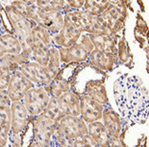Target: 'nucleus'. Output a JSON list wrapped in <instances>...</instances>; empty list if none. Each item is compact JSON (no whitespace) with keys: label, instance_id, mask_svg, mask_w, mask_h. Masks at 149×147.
Returning <instances> with one entry per match:
<instances>
[{"label":"nucleus","instance_id":"nucleus-16","mask_svg":"<svg viewBox=\"0 0 149 147\" xmlns=\"http://www.w3.org/2000/svg\"><path fill=\"white\" fill-rule=\"evenodd\" d=\"M101 122L106 128L112 139H117L122 134V119L119 114H117L111 105L104 106Z\"/></svg>","mask_w":149,"mask_h":147},{"label":"nucleus","instance_id":"nucleus-14","mask_svg":"<svg viewBox=\"0 0 149 147\" xmlns=\"http://www.w3.org/2000/svg\"><path fill=\"white\" fill-rule=\"evenodd\" d=\"M82 33L70 22L64 20V26L58 33L52 35V44L58 47H68L80 40Z\"/></svg>","mask_w":149,"mask_h":147},{"label":"nucleus","instance_id":"nucleus-26","mask_svg":"<svg viewBox=\"0 0 149 147\" xmlns=\"http://www.w3.org/2000/svg\"><path fill=\"white\" fill-rule=\"evenodd\" d=\"M109 5H110V1H108V0H102V1L88 0V1H85L83 11L93 15V17H99L108 8Z\"/></svg>","mask_w":149,"mask_h":147},{"label":"nucleus","instance_id":"nucleus-8","mask_svg":"<svg viewBox=\"0 0 149 147\" xmlns=\"http://www.w3.org/2000/svg\"><path fill=\"white\" fill-rule=\"evenodd\" d=\"M33 129L32 139L40 147H52V139L56 131V121L44 116L43 114L31 118Z\"/></svg>","mask_w":149,"mask_h":147},{"label":"nucleus","instance_id":"nucleus-36","mask_svg":"<svg viewBox=\"0 0 149 147\" xmlns=\"http://www.w3.org/2000/svg\"><path fill=\"white\" fill-rule=\"evenodd\" d=\"M3 30H7V29H6V26H5L4 22H3V20H2L1 14H0V35L4 34V32H3Z\"/></svg>","mask_w":149,"mask_h":147},{"label":"nucleus","instance_id":"nucleus-31","mask_svg":"<svg viewBox=\"0 0 149 147\" xmlns=\"http://www.w3.org/2000/svg\"><path fill=\"white\" fill-rule=\"evenodd\" d=\"M72 147H100L91 137L86 134L77 137L72 142Z\"/></svg>","mask_w":149,"mask_h":147},{"label":"nucleus","instance_id":"nucleus-29","mask_svg":"<svg viewBox=\"0 0 149 147\" xmlns=\"http://www.w3.org/2000/svg\"><path fill=\"white\" fill-rule=\"evenodd\" d=\"M34 4L35 1H12L9 3L13 10L27 20H29Z\"/></svg>","mask_w":149,"mask_h":147},{"label":"nucleus","instance_id":"nucleus-19","mask_svg":"<svg viewBox=\"0 0 149 147\" xmlns=\"http://www.w3.org/2000/svg\"><path fill=\"white\" fill-rule=\"evenodd\" d=\"M88 36L94 48L117 58V41L116 40V36L111 37L108 35L95 34H90Z\"/></svg>","mask_w":149,"mask_h":147},{"label":"nucleus","instance_id":"nucleus-21","mask_svg":"<svg viewBox=\"0 0 149 147\" xmlns=\"http://www.w3.org/2000/svg\"><path fill=\"white\" fill-rule=\"evenodd\" d=\"M88 135L93 139L100 147H109L112 142V137L104 127L101 121H95L87 124Z\"/></svg>","mask_w":149,"mask_h":147},{"label":"nucleus","instance_id":"nucleus-7","mask_svg":"<svg viewBox=\"0 0 149 147\" xmlns=\"http://www.w3.org/2000/svg\"><path fill=\"white\" fill-rule=\"evenodd\" d=\"M88 134L87 123L80 116H64L58 121L53 139L73 141L77 137Z\"/></svg>","mask_w":149,"mask_h":147},{"label":"nucleus","instance_id":"nucleus-10","mask_svg":"<svg viewBox=\"0 0 149 147\" xmlns=\"http://www.w3.org/2000/svg\"><path fill=\"white\" fill-rule=\"evenodd\" d=\"M29 20L55 35L64 26V14L62 12H45L34 4Z\"/></svg>","mask_w":149,"mask_h":147},{"label":"nucleus","instance_id":"nucleus-35","mask_svg":"<svg viewBox=\"0 0 149 147\" xmlns=\"http://www.w3.org/2000/svg\"><path fill=\"white\" fill-rule=\"evenodd\" d=\"M109 147H126L124 142H123L122 136L117 137V139H113Z\"/></svg>","mask_w":149,"mask_h":147},{"label":"nucleus","instance_id":"nucleus-3","mask_svg":"<svg viewBox=\"0 0 149 147\" xmlns=\"http://www.w3.org/2000/svg\"><path fill=\"white\" fill-rule=\"evenodd\" d=\"M98 17L101 25L115 37L123 30L127 17V3L124 1H110V5Z\"/></svg>","mask_w":149,"mask_h":147},{"label":"nucleus","instance_id":"nucleus-5","mask_svg":"<svg viewBox=\"0 0 149 147\" xmlns=\"http://www.w3.org/2000/svg\"><path fill=\"white\" fill-rule=\"evenodd\" d=\"M58 49L61 63L71 65V63H81L87 62L88 55L94 49V47L88 34H85L82 35L80 40L73 45L68 47H60Z\"/></svg>","mask_w":149,"mask_h":147},{"label":"nucleus","instance_id":"nucleus-27","mask_svg":"<svg viewBox=\"0 0 149 147\" xmlns=\"http://www.w3.org/2000/svg\"><path fill=\"white\" fill-rule=\"evenodd\" d=\"M35 5L45 12H62L64 11L65 1L64 0H37Z\"/></svg>","mask_w":149,"mask_h":147},{"label":"nucleus","instance_id":"nucleus-4","mask_svg":"<svg viewBox=\"0 0 149 147\" xmlns=\"http://www.w3.org/2000/svg\"><path fill=\"white\" fill-rule=\"evenodd\" d=\"M52 45V35L46 29L36 25L32 30L30 61L46 66L49 59V50Z\"/></svg>","mask_w":149,"mask_h":147},{"label":"nucleus","instance_id":"nucleus-25","mask_svg":"<svg viewBox=\"0 0 149 147\" xmlns=\"http://www.w3.org/2000/svg\"><path fill=\"white\" fill-rule=\"evenodd\" d=\"M44 116L50 118L53 121H58L64 116L61 110V105H60V99L59 97H51L48 105L45 109V111L42 113Z\"/></svg>","mask_w":149,"mask_h":147},{"label":"nucleus","instance_id":"nucleus-18","mask_svg":"<svg viewBox=\"0 0 149 147\" xmlns=\"http://www.w3.org/2000/svg\"><path fill=\"white\" fill-rule=\"evenodd\" d=\"M59 99L64 116H80V94L69 91L60 96Z\"/></svg>","mask_w":149,"mask_h":147},{"label":"nucleus","instance_id":"nucleus-30","mask_svg":"<svg viewBox=\"0 0 149 147\" xmlns=\"http://www.w3.org/2000/svg\"><path fill=\"white\" fill-rule=\"evenodd\" d=\"M126 41L124 40V38L121 39L117 44V61L121 62L122 63H126L131 58V54H130V50L128 46H125Z\"/></svg>","mask_w":149,"mask_h":147},{"label":"nucleus","instance_id":"nucleus-23","mask_svg":"<svg viewBox=\"0 0 149 147\" xmlns=\"http://www.w3.org/2000/svg\"><path fill=\"white\" fill-rule=\"evenodd\" d=\"M51 97H60L63 94L69 91H71V82L68 79L61 76L60 72L54 78L48 86H46Z\"/></svg>","mask_w":149,"mask_h":147},{"label":"nucleus","instance_id":"nucleus-15","mask_svg":"<svg viewBox=\"0 0 149 147\" xmlns=\"http://www.w3.org/2000/svg\"><path fill=\"white\" fill-rule=\"evenodd\" d=\"M104 106L84 93L80 94V117L87 124L100 121Z\"/></svg>","mask_w":149,"mask_h":147},{"label":"nucleus","instance_id":"nucleus-12","mask_svg":"<svg viewBox=\"0 0 149 147\" xmlns=\"http://www.w3.org/2000/svg\"><path fill=\"white\" fill-rule=\"evenodd\" d=\"M11 133L19 135L27 129L31 116L25 109L22 101L12 102L11 107Z\"/></svg>","mask_w":149,"mask_h":147},{"label":"nucleus","instance_id":"nucleus-34","mask_svg":"<svg viewBox=\"0 0 149 147\" xmlns=\"http://www.w3.org/2000/svg\"><path fill=\"white\" fill-rule=\"evenodd\" d=\"M66 3L73 11H80L83 10L85 0H68Z\"/></svg>","mask_w":149,"mask_h":147},{"label":"nucleus","instance_id":"nucleus-20","mask_svg":"<svg viewBox=\"0 0 149 147\" xmlns=\"http://www.w3.org/2000/svg\"><path fill=\"white\" fill-rule=\"evenodd\" d=\"M84 94L87 95L93 100L96 101L102 106L109 105L107 91L105 85L100 80H91L86 84Z\"/></svg>","mask_w":149,"mask_h":147},{"label":"nucleus","instance_id":"nucleus-22","mask_svg":"<svg viewBox=\"0 0 149 147\" xmlns=\"http://www.w3.org/2000/svg\"><path fill=\"white\" fill-rule=\"evenodd\" d=\"M21 53L19 41L12 33L0 35V55H13Z\"/></svg>","mask_w":149,"mask_h":147},{"label":"nucleus","instance_id":"nucleus-13","mask_svg":"<svg viewBox=\"0 0 149 147\" xmlns=\"http://www.w3.org/2000/svg\"><path fill=\"white\" fill-rule=\"evenodd\" d=\"M35 86L22 74L19 70L13 73L7 87V92L12 102L21 101L25 93Z\"/></svg>","mask_w":149,"mask_h":147},{"label":"nucleus","instance_id":"nucleus-2","mask_svg":"<svg viewBox=\"0 0 149 147\" xmlns=\"http://www.w3.org/2000/svg\"><path fill=\"white\" fill-rule=\"evenodd\" d=\"M4 12L12 28V33L20 43L21 54L30 59L32 30L37 24L32 20H29L18 15L17 12L13 10L9 4L4 7Z\"/></svg>","mask_w":149,"mask_h":147},{"label":"nucleus","instance_id":"nucleus-9","mask_svg":"<svg viewBox=\"0 0 149 147\" xmlns=\"http://www.w3.org/2000/svg\"><path fill=\"white\" fill-rule=\"evenodd\" d=\"M50 99L51 95L46 87H33L25 93L21 101L31 118H33L45 111Z\"/></svg>","mask_w":149,"mask_h":147},{"label":"nucleus","instance_id":"nucleus-38","mask_svg":"<svg viewBox=\"0 0 149 147\" xmlns=\"http://www.w3.org/2000/svg\"><path fill=\"white\" fill-rule=\"evenodd\" d=\"M1 57H2V56H1V55H0V58H1Z\"/></svg>","mask_w":149,"mask_h":147},{"label":"nucleus","instance_id":"nucleus-6","mask_svg":"<svg viewBox=\"0 0 149 147\" xmlns=\"http://www.w3.org/2000/svg\"><path fill=\"white\" fill-rule=\"evenodd\" d=\"M64 20L70 22L82 34L86 33L88 35L95 34L111 36L109 32L101 25L97 17H93L83 10L73 11L64 15Z\"/></svg>","mask_w":149,"mask_h":147},{"label":"nucleus","instance_id":"nucleus-33","mask_svg":"<svg viewBox=\"0 0 149 147\" xmlns=\"http://www.w3.org/2000/svg\"><path fill=\"white\" fill-rule=\"evenodd\" d=\"M11 104L12 101L9 97L7 89H0V108H10Z\"/></svg>","mask_w":149,"mask_h":147},{"label":"nucleus","instance_id":"nucleus-1","mask_svg":"<svg viewBox=\"0 0 149 147\" xmlns=\"http://www.w3.org/2000/svg\"><path fill=\"white\" fill-rule=\"evenodd\" d=\"M113 92L119 116L125 121L143 124L147 120L148 91L138 76L121 75L116 80Z\"/></svg>","mask_w":149,"mask_h":147},{"label":"nucleus","instance_id":"nucleus-11","mask_svg":"<svg viewBox=\"0 0 149 147\" xmlns=\"http://www.w3.org/2000/svg\"><path fill=\"white\" fill-rule=\"evenodd\" d=\"M18 70L32 83L35 87H46L56 77L49 71L46 66L29 61L19 66Z\"/></svg>","mask_w":149,"mask_h":147},{"label":"nucleus","instance_id":"nucleus-24","mask_svg":"<svg viewBox=\"0 0 149 147\" xmlns=\"http://www.w3.org/2000/svg\"><path fill=\"white\" fill-rule=\"evenodd\" d=\"M11 133V111L10 108H0V147L7 144Z\"/></svg>","mask_w":149,"mask_h":147},{"label":"nucleus","instance_id":"nucleus-28","mask_svg":"<svg viewBox=\"0 0 149 147\" xmlns=\"http://www.w3.org/2000/svg\"><path fill=\"white\" fill-rule=\"evenodd\" d=\"M46 68L54 76H57V74L61 71V61H60L59 49L54 45L50 47L49 59Z\"/></svg>","mask_w":149,"mask_h":147},{"label":"nucleus","instance_id":"nucleus-17","mask_svg":"<svg viewBox=\"0 0 149 147\" xmlns=\"http://www.w3.org/2000/svg\"><path fill=\"white\" fill-rule=\"evenodd\" d=\"M88 62L100 71H111L116 63L118 62L115 56L109 55L102 51L94 48L88 55Z\"/></svg>","mask_w":149,"mask_h":147},{"label":"nucleus","instance_id":"nucleus-32","mask_svg":"<svg viewBox=\"0 0 149 147\" xmlns=\"http://www.w3.org/2000/svg\"><path fill=\"white\" fill-rule=\"evenodd\" d=\"M5 147H23L22 146V134L17 135V134L10 133L7 144Z\"/></svg>","mask_w":149,"mask_h":147},{"label":"nucleus","instance_id":"nucleus-37","mask_svg":"<svg viewBox=\"0 0 149 147\" xmlns=\"http://www.w3.org/2000/svg\"><path fill=\"white\" fill-rule=\"evenodd\" d=\"M29 147H40V146L38 144V143L35 142L34 140H32V141H31V143L29 144Z\"/></svg>","mask_w":149,"mask_h":147}]
</instances>
